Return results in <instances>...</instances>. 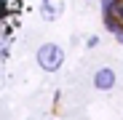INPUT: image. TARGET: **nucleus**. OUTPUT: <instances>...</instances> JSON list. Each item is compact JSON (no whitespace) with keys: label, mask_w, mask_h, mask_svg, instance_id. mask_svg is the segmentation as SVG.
<instances>
[{"label":"nucleus","mask_w":123,"mask_h":120,"mask_svg":"<svg viewBox=\"0 0 123 120\" xmlns=\"http://www.w3.org/2000/svg\"><path fill=\"white\" fill-rule=\"evenodd\" d=\"M112 6H115V0H102V11H112Z\"/></svg>","instance_id":"6"},{"label":"nucleus","mask_w":123,"mask_h":120,"mask_svg":"<svg viewBox=\"0 0 123 120\" xmlns=\"http://www.w3.org/2000/svg\"><path fill=\"white\" fill-rule=\"evenodd\" d=\"M86 46H88V48H96V46H99V37H96V35H91V37L86 40Z\"/></svg>","instance_id":"5"},{"label":"nucleus","mask_w":123,"mask_h":120,"mask_svg":"<svg viewBox=\"0 0 123 120\" xmlns=\"http://www.w3.org/2000/svg\"><path fill=\"white\" fill-rule=\"evenodd\" d=\"M115 37H118V43H123V29H118V32H115Z\"/></svg>","instance_id":"7"},{"label":"nucleus","mask_w":123,"mask_h":120,"mask_svg":"<svg viewBox=\"0 0 123 120\" xmlns=\"http://www.w3.org/2000/svg\"><path fill=\"white\" fill-rule=\"evenodd\" d=\"M115 69H110V67H99L96 72H94V88L96 91H112L115 88Z\"/></svg>","instance_id":"2"},{"label":"nucleus","mask_w":123,"mask_h":120,"mask_svg":"<svg viewBox=\"0 0 123 120\" xmlns=\"http://www.w3.org/2000/svg\"><path fill=\"white\" fill-rule=\"evenodd\" d=\"M62 62H64V51H62L56 43H43L37 48V64H40V69L56 72L62 67Z\"/></svg>","instance_id":"1"},{"label":"nucleus","mask_w":123,"mask_h":120,"mask_svg":"<svg viewBox=\"0 0 123 120\" xmlns=\"http://www.w3.org/2000/svg\"><path fill=\"white\" fill-rule=\"evenodd\" d=\"M112 13L118 16V22L123 24V0H115V6H112Z\"/></svg>","instance_id":"4"},{"label":"nucleus","mask_w":123,"mask_h":120,"mask_svg":"<svg viewBox=\"0 0 123 120\" xmlns=\"http://www.w3.org/2000/svg\"><path fill=\"white\" fill-rule=\"evenodd\" d=\"M40 16L46 22H56L62 16V0H43L40 3Z\"/></svg>","instance_id":"3"}]
</instances>
